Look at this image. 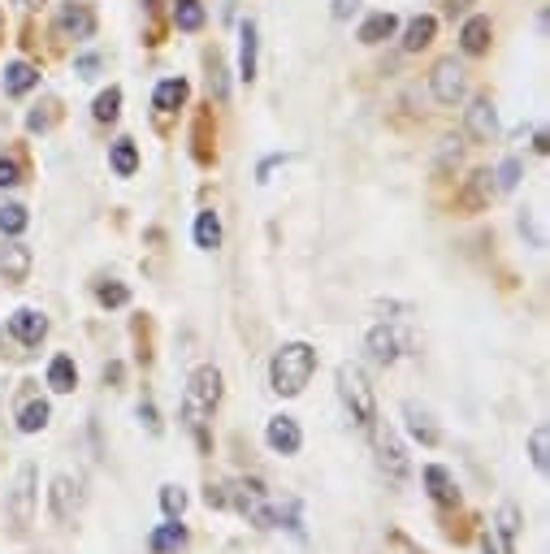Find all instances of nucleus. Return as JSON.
Returning <instances> with one entry per match:
<instances>
[{"instance_id":"20e7f679","label":"nucleus","mask_w":550,"mask_h":554,"mask_svg":"<svg viewBox=\"0 0 550 554\" xmlns=\"http://www.w3.org/2000/svg\"><path fill=\"white\" fill-rule=\"evenodd\" d=\"M334 381H338V399H343L351 425L369 433L373 420H377V394H373V386H369V377H364L356 364H343Z\"/></svg>"},{"instance_id":"c85d7f7f","label":"nucleus","mask_w":550,"mask_h":554,"mask_svg":"<svg viewBox=\"0 0 550 554\" xmlns=\"http://www.w3.org/2000/svg\"><path fill=\"white\" fill-rule=\"evenodd\" d=\"M48 420H52L48 399H26L18 407V433H39V429H48Z\"/></svg>"},{"instance_id":"6ab92c4d","label":"nucleus","mask_w":550,"mask_h":554,"mask_svg":"<svg viewBox=\"0 0 550 554\" xmlns=\"http://www.w3.org/2000/svg\"><path fill=\"white\" fill-rule=\"evenodd\" d=\"M520 524H525V516H520L516 503H503L499 511H494V533H499V550H503V554H516Z\"/></svg>"},{"instance_id":"3c124183","label":"nucleus","mask_w":550,"mask_h":554,"mask_svg":"<svg viewBox=\"0 0 550 554\" xmlns=\"http://www.w3.org/2000/svg\"><path fill=\"white\" fill-rule=\"evenodd\" d=\"M22 5H31V9H35V5H44V0H22Z\"/></svg>"},{"instance_id":"423d86ee","label":"nucleus","mask_w":550,"mask_h":554,"mask_svg":"<svg viewBox=\"0 0 550 554\" xmlns=\"http://www.w3.org/2000/svg\"><path fill=\"white\" fill-rule=\"evenodd\" d=\"M429 91H434V100L442 104V109H455L464 96H468V74L464 65L455 57H442L434 70H429Z\"/></svg>"},{"instance_id":"bb28decb","label":"nucleus","mask_w":550,"mask_h":554,"mask_svg":"<svg viewBox=\"0 0 550 554\" xmlns=\"http://www.w3.org/2000/svg\"><path fill=\"white\" fill-rule=\"evenodd\" d=\"M195 247H200V252H217L221 247V217L213 213V208H204L200 217H195Z\"/></svg>"},{"instance_id":"f03ea898","label":"nucleus","mask_w":550,"mask_h":554,"mask_svg":"<svg viewBox=\"0 0 550 554\" xmlns=\"http://www.w3.org/2000/svg\"><path fill=\"white\" fill-rule=\"evenodd\" d=\"M312 373H317V347H308V342H282L269 360V390L278 399H295V394H304Z\"/></svg>"},{"instance_id":"6e6552de","label":"nucleus","mask_w":550,"mask_h":554,"mask_svg":"<svg viewBox=\"0 0 550 554\" xmlns=\"http://www.w3.org/2000/svg\"><path fill=\"white\" fill-rule=\"evenodd\" d=\"M35 485H39V472L35 464H22L18 477H13V494H9V516H13V529H26L35 520Z\"/></svg>"},{"instance_id":"c9c22d12","label":"nucleus","mask_w":550,"mask_h":554,"mask_svg":"<svg viewBox=\"0 0 550 554\" xmlns=\"http://www.w3.org/2000/svg\"><path fill=\"white\" fill-rule=\"evenodd\" d=\"M208 91H213L217 100H226L230 96V83H226V65H221V57L213 52V57H208Z\"/></svg>"},{"instance_id":"2eb2a0df","label":"nucleus","mask_w":550,"mask_h":554,"mask_svg":"<svg viewBox=\"0 0 550 554\" xmlns=\"http://www.w3.org/2000/svg\"><path fill=\"white\" fill-rule=\"evenodd\" d=\"M9 334L22 342V347H39L48 338V316L39 308H18L9 316Z\"/></svg>"},{"instance_id":"7ed1b4c3","label":"nucleus","mask_w":550,"mask_h":554,"mask_svg":"<svg viewBox=\"0 0 550 554\" xmlns=\"http://www.w3.org/2000/svg\"><path fill=\"white\" fill-rule=\"evenodd\" d=\"M221 485H226V511H239L256 529H278V507L269 503V490L260 477H234Z\"/></svg>"},{"instance_id":"412c9836","label":"nucleus","mask_w":550,"mask_h":554,"mask_svg":"<svg viewBox=\"0 0 550 554\" xmlns=\"http://www.w3.org/2000/svg\"><path fill=\"white\" fill-rule=\"evenodd\" d=\"M182 546H187V524H182V520L156 524L152 537H148V550H152V554H178Z\"/></svg>"},{"instance_id":"4c0bfd02","label":"nucleus","mask_w":550,"mask_h":554,"mask_svg":"<svg viewBox=\"0 0 550 554\" xmlns=\"http://www.w3.org/2000/svg\"><path fill=\"white\" fill-rule=\"evenodd\" d=\"M52 122H57V100H44L31 117H26V130H48Z\"/></svg>"},{"instance_id":"f8f14e48","label":"nucleus","mask_w":550,"mask_h":554,"mask_svg":"<svg viewBox=\"0 0 550 554\" xmlns=\"http://www.w3.org/2000/svg\"><path fill=\"white\" fill-rule=\"evenodd\" d=\"M421 481H425V494L434 498V503L442 511H451V507H460V485H455L451 477V468H442V464H425L421 472Z\"/></svg>"},{"instance_id":"7c9ffc66","label":"nucleus","mask_w":550,"mask_h":554,"mask_svg":"<svg viewBox=\"0 0 550 554\" xmlns=\"http://www.w3.org/2000/svg\"><path fill=\"white\" fill-rule=\"evenodd\" d=\"M91 117L104 126V122H117L122 117V87H109V91H100L96 104H91Z\"/></svg>"},{"instance_id":"f257e3e1","label":"nucleus","mask_w":550,"mask_h":554,"mask_svg":"<svg viewBox=\"0 0 550 554\" xmlns=\"http://www.w3.org/2000/svg\"><path fill=\"white\" fill-rule=\"evenodd\" d=\"M221 403V373L213 364H200L195 373L187 377V394H182V412L178 420L187 425V433L195 438L200 451H213V438H208V420H213Z\"/></svg>"},{"instance_id":"ddd939ff","label":"nucleus","mask_w":550,"mask_h":554,"mask_svg":"<svg viewBox=\"0 0 550 554\" xmlns=\"http://www.w3.org/2000/svg\"><path fill=\"white\" fill-rule=\"evenodd\" d=\"M499 195V187H494V169H473L460 191V208L464 213H481V208H490V200Z\"/></svg>"},{"instance_id":"58836bf2","label":"nucleus","mask_w":550,"mask_h":554,"mask_svg":"<svg viewBox=\"0 0 550 554\" xmlns=\"http://www.w3.org/2000/svg\"><path fill=\"white\" fill-rule=\"evenodd\" d=\"M18 182H22V165L13 161V156H0V191L18 187Z\"/></svg>"},{"instance_id":"0eeeda50","label":"nucleus","mask_w":550,"mask_h":554,"mask_svg":"<svg viewBox=\"0 0 550 554\" xmlns=\"http://www.w3.org/2000/svg\"><path fill=\"white\" fill-rule=\"evenodd\" d=\"M52 31H57V39H91L96 35V9L87 0H65V5H57Z\"/></svg>"},{"instance_id":"a18cd8bd","label":"nucleus","mask_w":550,"mask_h":554,"mask_svg":"<svg viewBox=\"0 0 550 554\" xmlns=\"http://www.w3.org/2000/svg\"><path fill=\"white\" fill-rule=\"evenodd\" d=\"M104 381H113V386H117V381H122V364H109V368H104Z\"/></svg>"},{"instance_id":"8fccbe9b","label":"nucleus","mask_w":550,"mask_h":554,"mask_svg":"<svg viewBox=\"0 0 550 554\" xmlns=\"http://www.w3.org/2000/svg\"><path fill=\"white\" fill-rule=\"evenodd\" d=\"M0 39H5V13H0Z\"/></svg>"},{"instance_id":"37998d69","label":"nucleus","mask_w":550,"mask_h":554,"mask_svg":"<svg viewBox=\"0 0 550 554\" xmlns=\"http://www.w3.org/2000/svg\"><path fill=\"white\" fill-rule=\"evenodd\" d=\"M286 161V156H269V161H260V169H256V182H269V174L278 169Z\"/></svg>"},{"instance_id":"f3484780","label":"nucleus","mask_w":550,"mask_h":554,"mask_svg":"<svg viewBox=\"0 0 550 554\" xmlns=\"http://www.w3.org/2000/svg\"><path fill=\"white\" fill-rule=\"evenodd\" d=\"M490 39H494V26H490L486 13H473V18L460 26V52L464 57H486Z\"/></svg>"},{"instance_id":"c756f323","label":"nucleus","mask_w":550,"mask_h":554,"mask_svg":"<svg viewBox=\"0 0 550 554\" xmlns=\"http://www.w3.org/2000/svg\"><path fill=\"white\" fill-rule=\"evenodd\" d=\"M26 226H31V213L22 204H0V234L5 239H22Z\"/></svg>"},{"instance_id":"f704fd0d","label":"nucleus","mask_w":550,"mask_h":554,"mask_svg":"<svg viewBox=\"0 0 550 554\" xmlns=\"http://www.w3.org/2000/svg\"><path fill=\"white\" fill-rule=\"evenodd\" d=\"M529 459H533V468L546 472L550 468V446H546V425H538L529 433Z\"/></svg>"},{"instance_id":"5701e85b","label":"nucleus","mask_w":550,"mask_h":554,"mask_svg":"<svg viewBox=\"0 0 550 554\" xmlns=\"http://www.w3.org/2000/svg\"><path fill=\"white\" fill-rule=\"evenodd\" d=\"M434 35H438V18L434 13H416V18L403 26V52H421L434 44Z\"/></svg>"},{"instance_id":"a878e982","label":"nucleus","mask_w":550,"mask_h":554,"mask_svg":"<svg viewBox=\"0 0 550 554\" xmlns=\"http://www.w3.org/2000/svg\"><path fill=\"white\" fill-rule=\"evenodd\" d=\"M109 165H113V174L117 178H135L139 174V148H135V139H113V148H109Z\"/></svg>"},{"instance_id":"a211bd4d","label":"nucleus","mask_w":550,"mask_h":554,"mask_svg":"<svg viewBox=\"0 0 550 554\" xmlns=\"http://www.w3.org/2000/svg\"><path fill=\"white\" fill-rule=\"evenodd\" d=\"M0 87H5V96H26V91H35L39 87V70L31 61H9L5 65V74H0Z\"/></svg>"},{"instance_id":"49530a36","label":"nucleus","mask_w":550,"mask_h":554,"mask_svg":"<svg viewBox=\"0 0 550 554\" xmlns=\"http://www.w3.org/2000/svg\"><path fill=\"white\" fill-rule=\"evenodd\" d=\"M96 65H100L96 57H78V70H83V74H91V70H96Z\"/></svg>"},{"instance_id":"79ce46f5","label":"nucleus","mask_w":550,"mask_h":554,"mask_svg":"<svg viewBox=\"0 0 550 554\" xmlns=\"http://www.w3.org/2000/svg\"><path fill=\"white\" fill-rule=\"evenodd\" d=\"M356 9H360V0H330V18L334 22H347Z\"/></svg>"},{"instance_id":"2f4dec72","label":"nucleus","mask_w":550,"mask_h":554,"mask_svg":"<svg viewBox=\"0 0 550 554\" xmlns=\"http://www.w3.org/2000/svg\"><path fill=\"white\" fill-rule=\"evenodd\" d=\"M174 26H178V31H200V26H204V5H200V0H174Z\"/></svg>"},{"instance_id":"b1692460","label":"nucleus","mask_w":550,"mask_h":554,"mask_svg":"<svg viewBox=\"0 0 550 554\" xmlns=\"http://www.w3.org/2000/svg\"><path fill=\"white\" fill-rule=\"evenodd\" d=\"M403 420H408V433L421 446H438L442 442V429L434 425V420H429V412L425 407H416V403H403Z\"/></svg>"},{"instance_id":"a19ab883","label":"nucleus","mask_w":550,"mask_h":554,"mask_svg":"<svg viewBox=\"0 0 550 554\" xmlns=\"http://www.w3.org/2000/svg\"><path fill=\"white\" fill-rule=\"evenodd\" d=\"M139 420L148 425V433H161V416H156V403H152V399L139 403Z\"/></svg>"},{"instance_id":"4468645a","label":"nucleus","mask_w":550,"mask_h":554,"mask_svg":"<svg viewBox=\"0 0 550 554\" xmlns=\"http://www.w3.org/2000/svg\"><path fill=\"white\" fill-rule=\"evenodd\" d=\"M403 347H408V342H403L386 321L373 325L369 334H364V351H369V360H377V364H395L403 355Z\"/></svg>"},{"instance_id":"ea45409f","label":"nucleus","mask_w":550,"mask_h":554,"mask_svg":"<svg viewBox=\"0 0 550 554\" xmlns=\"http://www.w3.org/2000/svg\"><path fill=\"white\" fill-rule=\"evenodd\" d=\"M451 165H460V139H447L438 152V174H447Z\"/></svg>"},{"instance_id":"de8ad7c7","label":"nucleus","mask_w":550,"mask_h":554,"mask_svg":"<svg viewBox=\"0 0 550 554\" xmlns=\"http://www.w3.org/2000/svg\"><path fill=\"white\" fill-rule=\"evenodd\" d=\"M481 550H486V554H503L499 546H494V542H490V537H481Z\"/></svg>"},{"instance_id":"9b49d317","label":"nucleus","mask_w":550,"mask_h":554,"mask_svg":"<svg viewBox=\"0 0 550 554\" xmlns=\"http://www.w3.org/2000/svg\"><path fill=\"white\" fill-rule=\"evenodd\" d=\"M265 442H269L273 455H299V446H304V429H299L295 416H269Z\"/></svg>"},{"instance_id":"72a5a7b5","label":"nucleus","mask_w":550,"mask_h":554,"mask_svg":"<svg viewBox=\"0 0 550 554\" xmlns=\"http://www.w3.org/2000/svg\"><path fill=\"white\" fill-rule=\"evenodd\" d=\"M161 511H165V520H182V511H187V490L182 485H161Z\"/></svg>"},{"instance_id":"aec40b11","label":"nucleus","mask_w":550,"mask_h":554,"mask_svg":"<svg viewBox=\"0 0 550 554\" xmlns=\"http://www.w3.org/2000/svg\"><path fill=\"white\" fill-rule=\"evenodd\" d=\"M395 31H399V18H395V13H369V18H364L360 22V31H356V39H360V44H386V39H395Z\"/></svg>"},{"instance_id":"09e8293b","label":"nucleus","mask_w":550,"mask_h":554,"mask_svg":"<svg viewBox=\"0 0 550 554\" xmlns=\"http://www.w3.org/2000/svg\"><path fill=\"white\" fill-rule=\"evenodd\" d=\"M468 5H473V0H451V13H464Z\"/></svg>"},{"instance_id":"39448f33","label":"nucleus","mask_w":550,"mask_h":554,"mask_svg":"<svg viewBox=\"0 0 550 554\" xmlns=\"http://www.w3.org/2000/svg\"><path fill=\"white\" fill-rule=\"evenodd\" d=\"M369 438H373V451H377V468H382V477L390 485H403L412 477V459L408 451H403V442H399V433L382 425V420H373V429H369Z\"/></svg>"},{"instance_id":"9d476101","label":"nucleus","mask_w":550,"mask_h":554,"mask_svg":"<svg viewBox=\"0 0 550 554\" xmlns=\"http://www.w3.org/2000/svg\"><path fill=\"white\" fill-rule=\"evenodd\" d=\"M464 130L473 143H494L499 139V109L490 104V96H477L464 109Z\"/></svg>"},{"instance_id":"1a4fd4ad","label":"nucleus","mask_w":550,"mask_h":554,"mask_svg":"<svg viewBox=\"0 0 550 554\" xmlns=\"http://www.w3.org/2000/svg\"><path fill=\"white\" fill-rule=\"evenodd\" d=\"M83 481L70 477V472H61V477H52L48 485V511L52 520H74L78 511H83Z\"/></svg>"},{"instance_id":"c03bdc74","label":"nucleus","mask_w":550,"mask_h":554,"mask_svg":"<svg viewBox=\"0 0 550 554\" xmlns=\"http://www.w3.org/2000/svg\"><path fill=\"white\" fill-rule=\"evenodd\" d=\"M533 152H550V139H546V130H538V135H533Z\"/></svg>"},{"instance_id":"cd10ccee","label":"nucleus","mask_w":550,"mask_h":554,"mask_svg":"<svg viewBox=\"0 0 550 554\" xmlns=\"http://www.w3.org/2000/svg\"><path fill=\"white\" fill-rule=\"evenodd\" d=\"M48 386L57 394H70L78 386V364L70 360V355H52L48 360Z\"/></svg>"},{"instance_id":"4be33fe9","label":"nucleus","mask_w":550,"mask_h":554,"mask_svg":"<svg viewBox=\"0 0 550 554\" xmlns=\"http://www.w3.org/2000/svg\"><path fill=\"white\" fill-rule=\"evenodd\" d=\"M256 52H260V35H256V22L247 18L239 26V78L243 83H256Z\"/></svg>"},{"instance_id":"e433bc0d","label":"nucleus","mask_w":550,"mask_h":554,"mask_svg":"<svg viewBox=\"0 0 550 554\" xmlns=\"http://www.w3.org/2000/svg\"><path fill=\"white\" fill-rule=\"evenodd\" d=\"M494 187H499V191H516L520 187V161H516V156H507V161L494 169Z\"/></svg>"},{"instance_id":"dca6fc26","label":"nucleus","mask_w":550,"mask_h":554,"mask_svg":"<svg viewBox=\"0 0 550 554\" xmlns=\"http://www.w3.org/2000/svg\"><path fill=\"white\" fill-rule=\"evenodd\" d=\"M31 247L18 243V239H9L5 247H0V277H5L9 286H22L26 277H31Z\"/></svg>"},{"instance_id":"473e14b6","label":"nucleus","mask_w":550,"mask_h":554,"mask_svg":"<svg viewBox=\"0 0 550 554\" xmlns=\"http://www.w3.org/2000/svg\"><path fill=\"white\" fill-rule=\"evenodd\" d=\"M96 303H100V308H126V303H130V286L104 277V282H96Z\"/></svg>"},{"instance_id":"393cba45","label":"nucleus","mask_w":550,"mask_h":554,"mask_svg":"<svg viewBox=\"0 0 550 554\" xmlns=\"http://www.w3.org/2000/svg\"><path fill=\"white\" fill-rule=\"evenodd\" d=\"M187 96H191L187 78H161V83H156V91H152V104L161 113H178L182 104H187Z\"/></svg>"}]
</instances>
